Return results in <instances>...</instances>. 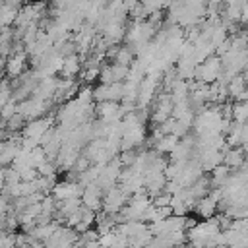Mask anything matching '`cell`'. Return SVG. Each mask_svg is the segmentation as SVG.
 I'll use <instances>...</instances> for the list:
<instances>
[{
	"mask_svg": "<svg viewBox=\"0 0 248 248\" xmlns=\"http://www.w3.org/2000/svg\"><path fill=\"white\" fill-rule=\"evenodd\" d=\"M79 202H81L83 207H87L91 211H97L103 205V190L95 182H91V184L83 186L81 196H79Z\"/></svg>",
	"mask_w": 248,
	"mask_h": 248,
	"instance_id": "cell-3",
	"label": "cell"
},
{
	"mask_svg": "<svg viewBox=\"0 0 248 248\" xmlns=\"http://www.w3.org/2000/svg\"><path fill=\"white\" fill-rule=\"evenodd\" d=\"M176 141H178L176 136H172V134H163L157 141H153V145H155V151H157V153H170V149L176 145Z\"/></svg>",
	"mask_w": 248,
	"mask_h": 248,
	"instance_id": "cell-10",
	"label": "cell"
},
{
	"mask_svg": "<svg viewBox=\"0 0 248 248\" xmlns=\"http://www.w3.org/2000/svg\"><path fill=\"white\" fill-rule=\"evenodd\" d=\"M81 70V64H79V58H78V54L74 52V54H68V56H64L62 58V66H60V74L64 76V78H70V79H74V76H78V72Z\"/></svg>",
	"mask_w": 248,
	"mask_h": 248,
	"instance_id": "cell-8",
	"label": "cell"
},
{
	"mask_svg": "<svg viewBox=\"0 0 248 248\" xmlns=\"http://www.w3.org/2000/svg\"><path fill=\"white\" fill-rule=\"evenodd\" d=\"M194 207H196V213H198L200 217L209 219V217H213L215 211H217V200L207 192L203 198H200V200L194 203Z\"/></svg>",
	"mask_w": 248,
	"mask_h": 248,
	"instance_id": "cell-7",
	"label": "cell"
},
{
	"mask_svg": "<svg viewBox=\"0 0 248 248\" xmlns=\"http://www.w3.org/2000/svg\"><path fill=\"white\" fill-rule=\"evenodd\" d=\"M81 244H83V248H101L97 240H91V242H81Z\"/></svg>",
	"mask_w": 248,
	"mask_h": 248,
	"instance_id": "cell-12",
	"label": "cell"
},
{
	"mask_svg": "<svg viewBox=\"0 0 248 248\" xmlns=\"http://www.w3.org/2000/svg\"><path fill=\"white\" fill-rule=\"evenodd\" d=\"M4 172H6V169L0 167V192H2V188H4Z\"/></svg>",
	"mask_w": 248,
	"mask_h": 248,
	"instance_id": "cell-13",
	"label": "cell"
},
{
	"mask_svg": "<svg viewBox=\"0 0 248 248\" xmlns=\"http://www.w3.org/2000/svg\"><path fill=\"white\" fill-rule=\"evenodd\" d=\"M248 116V105L246 101H234L231 107V120L236 124H244Z\"/></svg>",
	"mask_w": 248,
	"mask_h": 248,
	"instance_id": "cell-9",
	"label": "cell"
},
{
	"mask_svg": "<svg viewBox=\"0 0 248 248\" xmlns=\"http://www.w3.org/2000/svg\"><path fill=\"white\" fill-rule=\"evenodd\" d=\"M225 248H234V246H225Z\"/></svg>",
	"mask_w": 248,
	"mask_h": 248,
	"instance_id": "cell-14",
	"label": "cell"
},
{
	"mask_svg": "<svg viewBox=\"0 0 248 248\" xmlns=\"http://www.w3.org/2000/svg\"><path fill=\"white\" fill-rule=\"evenodd\" d=\"M25 60H27V52L14 48L12 50V56L6 60V66H4L6 74L8 76H21L23 70H25Z\"/></svg>",
	"mask_w": 248,
	"mask_h": 248,
	"instance_id": "cell-5",
	"label": "cell"
},
{
	"mask_svg": "<svg viewBox=\"0 0 248 248\" xmlns=\"http://www.w3.org/2000/svg\"><path fill=\"white\" fill-rule=\"evenodd\" d=\"M128 202V194L120 186H110L103 194V211L105 213H116L120 211Z\"/></svg>",
	"mask_w": 248,
	"mask_h": 248,
	"instance_id": "cell-2",
	"label": "cell"
},
{
	"mask_svg": "<svg viewBox=\"0 0 248 248\" xmlns=\"http://www.w3.org/2000/svg\"><path fill=\"white\" fill-rule=\"evenodd\" d=\"M16 112H17V103H16L14 99H10V101H6L4 105H0V118H2L4 122L10 120Z\"/></svg>",
	"mask_w": 248,
	"mask_h": 248,
	"instance_id": "cell-11",
	"label": "cell"
},
{
	"mask_svg": "<svg viewBox=\"0 0 248 248\" xmlns=\"http://www.w3.org/2000/svg\"><path fill=\"white\" fill-rule=\"evenodd\" d=\"M221 163L227 165L229 169H238V167H244V147H227L223 151V157H221Z\"/></svg>",
	"mask_w": 248,
	"mask_h": 248,
	"instance_id": "cell-6",
	"label": "cell"
},
{
	"mask_svg": "<svg viewBox=\"0 0 248 248\" xmlns=\"http://www.w3.org/2000/svg\"><path fill=\"white\" fill-rule=\"evenodd\" d=\"M52 124V116H45V118H33V120H29L25 126H23V138H31V140H41V136L48 130V128H52L50 126Z\"/></svg>",
	"mask_w": 248,
	"mask_h": 248,
	"instance_id": "cell-4",
	"label": "cell"
},
{
	"mask_svg": "<svg viewBox=\"0 0 248 248\" xmlns=\"http://www.w3.org/2000/svg\"><path fill=\"white\" fill-rule=\"evenodd\" d=\"M221 60L219 56H207L203 62H200L194 70V79L202 81V83H213L217 81V78L221 76Z\"/></svg>",
	"mask_w": 248,
	"mask_h": 248,
	"instance_id": "cell-1",
	"label": "cell"
}]
</instances>
